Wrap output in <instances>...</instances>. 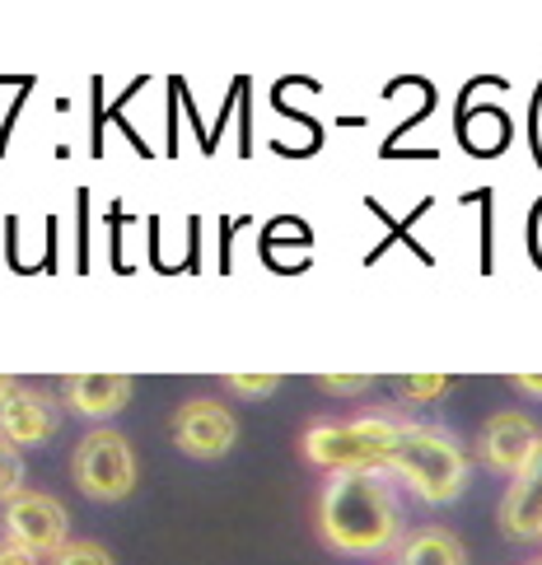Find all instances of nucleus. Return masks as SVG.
Returning a JSON list of instances; mask_svg holds the SVG:
<instances>
[{
	"instance_id": "f257e3e1",
	"label": "nucleus",
	"mask_w": 542,
	"mask_h": 565,
	"mask_svg": "<svg viewBox=\"0 0 542 565\" xmlns=\"http://www.w3.org/2000/svg\"><path fill=\"white\" fill-rule=\"evenodd\" d=\"M318 537L341 556H384L403 547V504L389 472L332 477L318 495Z\"/></svg>"
},
{
	"instance_id": "f03ea898",
	"label": "nucleus",
	"mask_w": 542,
	"mask_h": 565,
	"mask_svg": "<svg viewBox=\"0 0 542 565\" xmlns=\"http://www.w3.org/2000/svg\"><path fill=\"white\" fill-rule=\"evenodd\" d=\"M468 454L454 435L421 426V420H397V444L389 458V477L407 481V491L426 504H454L468 491Z\"/></svg>"
},
{
	"instance_id": "7ed1b4c3",
	"label": "nucleus",
	"mask_w": 542,
	"mask_h": 565,
	"mask_svg": "<svg viewBox=\"0 0 542 565\" xmlns=\"http://www.w3.org/2000/svg\"><path fill=\"white\" fill-rule=\"evenodd\" d=\"M393 444H397V420L360 416V420H318V426L305 430L299 449H305L313 468L347 477V472H389Z\"/></svg>"
},
{
	"instance_id": "20e7f679",
	"label": "nucleus",
	"mask_w": 542,
	"mask_h": 565,
	"mask_svg": "<svg viewBox=\"0 0 542 565\" xmlns=\"http://www.w3.org/2000/svg\"><path fill=\"white\" fill-rule=\"evenodd\" d=\"M71 477L79 495H89L98 504H117L136 491V454L127 435H117L108 426H94L85 439H79V449L71 458Z\"/></svg>"
},
{
	"instance_id": "39448f33",
	"label": "nucleus",
	"mask_w": 542,
	"mask_h": 565,
	"mask_svg": "<svg viewBox=\"0 0 542 565\" xmlns=\"http://www.w3.org/2000/svg\"><path fill=\"white\" fill-rule=\"evenodd\" d=\"M66 529H71V514H66V504L47 495V491H19L14 500H6V510H0V533L14 537V542H24L29 552L38 556H56L66 547Z\"/></svg>"
},
{
	"instance_id": "423d86ee",
	"label": "nucleus",
	"mask_w": 542,
	"mask_h": 565,
	"mask_svg": "<svg viewBox=\"0 0 542 565\" xmlns=\"http://www.w3.org/2000/svg\"><path fill=\"white\" fill-rule=\"evenodd\" d=\"M173 444L183 449L188 458H225L234 449V439H238V420L234 412L225 407V402H215V397H192L183 402V407L173 412Z\"/></svg>"
},
{
	"instance_id": "0eeeda50",
	"label": "nucleus",
	"mask_w": 542,
	"mask_h": 565,
	"mask_svg": "<svg viewBox=\"0 0 542 565\" xmlns=\"http://www.w3.org/2000/svg\"><path fill=\"white\" fill-rule=\"evenodd\" d=\"M538 444H542V435L524 412H496L477 435V458L487 462L491 472L514 481L519 472H524V462L533 458Z\"/></svg>"
},
{
	"instance_id": "6e6552de",
	"label": "nucleus",
	"mask_w": 542,
	"mask_h": 565,
	"mask_svg": "<svg viewBox=\"0 0 542 565\" xmlns=\"http://www.w3.org/2000/svg\"><path fill=\"white\" fill-rule=\"evenodd\" d=\"M131 397H136V379L131 374H71L62 383L66 412L79 416V420H94V426L113 420Z\"/></svg>"
},
{
	"instance_id": "1a4fd4ad",
	"label": "nucleus",
	"mask_w": 542,
	"mask_h": 565,
	"mask_svg": "<svg viewBox=\"0 0 542 565\" xmlns=\"http://www.w3.org/2000/svg\"><path fill=\"white\" fill-rule=\"evenodd\" d=\"M62 426L56 416V402L33 393V388H19L10 402H0V444L10 449H33V444H47Z\"/></svg>"
},
{
	"instance_id": "9d476101",
	"label": "nucleus",
	"mask_w": 542,
	"mask_h": 565,
	"mask_svg": "<svg viewBox=\"0 0 542 565\" xmlns=\"http://www.w3.org/2000/svg\"><path fill=\"white\" fill-rule=\"evenodd\" d=\"M500 529L514 542H538L542 537V444L524 462V472L510 481L506 500H500Z\"/></svg>"
},
{
	"instance_id": "9b49d317",
	"label": "nucleus",
	"mask_w": 542,
	"mask_h": 565,
	"mask_svg": "<svg viewBox=\"0 0 542 565\" xmlns=\"http://www.w3.org/2000/svg\"><path fill=\"white\" fill-rule=\"evenodd\" d=\"M393 565H468V552L449 529H416L412 537H403V547L393 552Z\"/></svg>"
},
{
	"instance_id": "f8f14e48",
	"label": "nucleus",
	"mask_w": 542,
	"mask_h": 565,
	"mask_svg": "<svg viewBox=\"0 0 542 565\" xmlns=\"http://www.w3.org/2000/svg\"><path fill=\"white\" fill-rule=\"evenodd\" d=\"M47 565H113V556H108V547H98V542H66L56 556H47Z\"/></svg>"
},
{
	"instance_id": "ddd939ff",
	"label": "nucleus",
	"mask_w": 542,
	"mask_h": 565,
	"mask_svg": "<svg viewBox=\"0 0 542 565\" xmlns=\"http://www.w3.org/2000/svg\"><path fill=\"white\" fill-rule=\"evenodd\" d=\"M24 491V458L10 444H0V504Z\"/></svg>"
},
{
	"instance_id": "4468645a",
	"label": "nucleus",
	"mask_w": 542,
	"mask_h": 565,
	"mask_svg": "<svg viewBox=\"0 0 542 565\" xmlns=\"http://www.w3.org/2000/svg\"><path fill=\"white\" fill-rule=\"evenodd\" d=\"M397 393L407 402H435L439 393H449V379L445 374H412V379H397Z\"/></svg>"
},
{
	"instance_id": "2eb2a0df",
	"label": "nucleus",
	"mask_w": 542,
	"mask_h": 565,
	"mask_svg": "<svg viewBox=\"0 0 542 565\" xmlns=\"http://www.w3.org/2000/svg\"><path fill=\"white\" fill-rule=\"evenodd\" d=\"M225 388L238 397H272L280 388V374H230Z\"/></svg>"
},
{
	"instance_id": "dca6fc26",
	"label": "nucleus",
	"mask_w": 542,
	"mask_h": 565,
	"mask_svg": "<svg viewBox=\"0 0 542 565\" xmlns=\"http://www.w3.org/2000/svg\"><path fill=\"white\" fill-rule=\"evenodd\" d=\"M318 388L337 393V397H355V393L370 388V379H365V374H328V379H318Z\"/></svg>"
},
{
	"instance_id": "f3484780",
	"label": "nucleus",
	"mask_w": 542,
	"mask_h": 565,
	"mask_svg": "<svg viewBox=\"0 0 542 565\" xmlns=\"http://www.w3.org/2000/svg\"><path fill=\"white\" fill-rule=\"evenodd\" d=\"M0 565H43V556L29 552L24 542H14V537L0 533Z\"/></svg>"
},
{
	"instance_id": "a211bd4d",
	"label": "nucleus",
	"mask_w": 542,
	"mask_h": 565,
	"mask_svg": "<svg viewBox=\"0 0 542 565\" xmlns=\"http://www.w3.org/2000/svg\"><path fill=\"white\" fill-rule=\"evenodd\" d=\"M514 388H519V393H529V397H542V374H519V379H514Z\"/></svg>"
},
{
	"instance_id": "6ab92c4d",
	"label": "nucleus",
	"mask_w": 542,
	"mask_h": 565,
	"mask_svg": "<svg viewBox=\"0 0 542 565\" xmlns=\"http://www.w3.org/2000/svg\"><path fill=\"white\" fill-rule=\"evenodd\" d=\"M14 393H19V383H14L10 374H0V402H10Z\"/></svg>"
},
{
	"instance_id": "aec40b11",
	"label": "nucleus",
	"mask_w": 542,
	"mask_h": 565,
	"mask_svg": "<svg viewBox=\"0 0 542 565\" xmlns=\"http://www.w3.org/2000/svg\"><path fill=\"white\" fill-rule=\"evenodd\" d=\"M533 565H542V561H533Z\"/></svg>"
}]
</instances>
